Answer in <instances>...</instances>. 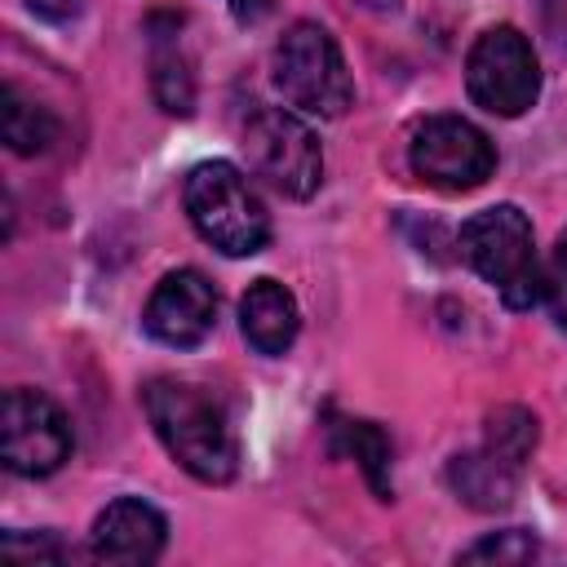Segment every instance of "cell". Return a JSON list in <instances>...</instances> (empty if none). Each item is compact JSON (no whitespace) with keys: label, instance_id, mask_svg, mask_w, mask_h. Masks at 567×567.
<instances>
[{"label":"cell","instance_id":"6da1fadb","mask_svg":"<svg viewBox=\"0 0 567 567\" xmlns=\"http://www.w3.org/2000/svg\"><path fill=\"white\" fill-rule=\"evenodd\" d=\"M142 408L168 447V456L199 483H230L239 465L235 430L213 394H204L190 381L155 377L142 385Z\"/></svg>","mask_w":567,"mask_h":567},{"label":"cell","instance_id":"7a4b0ae2","mask_svg":"<svg viewBox=\"0 0 567 567\" xmlns=\"http://www.w3.org/2000/svg\"><path fill=\"white\" fill-rule=\"evenodd\" d=\"M182 204L204 244L226 257H252L270 239V217L248 186V177L230 159H204L186 173Z\"/></svg>","mask_w":567,"mask_h":567},{"label":"cell","instance_id":"3957f363","mask_svg":"<svg viewBox=\"0 0 567 567\" xmlns=\"http://www.w3.org/2000/svg\"><path fill=\"white\" fill-rule=\"evenodd\" d=\"M461 257L501 292L509 310L545 301V270L532 252V221L514 204H492L461 226Z\"/></svg>","mask_w":567,"mask_h":567},{"label":"cell","instance_id":"277c9868","mask_svg":"<svg viewBox=\"0 0 567 567\" xmlns=\"http://www.w3.org/2000/svg\"><path fill=\"white\" fill-rule=\"evenodd\" d=\"M270 80L284 93V102L319 120H337L354 102V80L346 71V58L319 22H292L284 31L270 58Z\"/></svg>","mask_w":567,"mask_h":567},{"label":"cell","instance_id":"5b68a950","mask_svg":"<svg viewBox=\"0 0 567 567\" xmlns=\"http://www.w3.org/2000/svg\"><path fill=\"white\" fill-rule=\"evenodd\" d=\"M248 168L288 199H310L323 182V151L306 120L284 106H261L244 128Z\"/></svg>","mask_w":567,"mask_h":567},{"label":"cell","instance_id":"8992f818","mask_svg":"<svg viewBox=\"0 0 567 567\" xmlns=\"http://www.w3.org/2000/svg\"><path fill=\"white\" fill-rule=\"evenodd\" d=\"M465 89L487 115L514 120L540 93V62L518 27H487L465 58Z\"/></svg>","mask_w":567,"mask_h":567},{"label":"cell","instance_id":"52a82bcc","mask_svg":"<svg viewBox=\"0 0 567 567\" xmlns=\"http://www.w3.org/2000/svg\"><path fill=\"white\" fill-rule=\"evenodd\" d=\"M412 173L447 195L474 190L492 177L496 168V146L487 142V133L461 115H430L416 124L412 146H408Z\"/></svg>","mask_w":567,"mask_h":567},{"label":"cell","instance_id":"ba28073f","mask_svg":"<svg viewBox=\"0 0 567 567\" xmlns=\"http://www.w3.org/2000/svg\"><path fill=\"white\" fill-rule=\"evenodd\" d=\"M71 456V425L40 390H9L0 412V461L22 478H44Z\"/></svg>","mask_w":567,"mask_h":567},{"label":"cell","instance_id":"9c48e42d","mask_svg":"<svg viewBox=\"0 0 567 567\" xmlns=\"http://www.w3.org/2000/svg\"><path fill=\"white\" fill-rule=\"evenodd\" d=\"M217 319V292L199 270H173L155 284L146 310H142V328L173 350H190L213 332Z\"/></svg>","mask_w":567,"mask_h":567},{"label":"cell","instance_id":"30bf717a","mask_svg":"<svg viewBox=\"0 0 567 567\" xmlns=\"http://www.w3.org/2000/svg\"><path fill=\"white\" fill-rule=\"evenodd\" d=\"M164 540H168V523L155 505L137 501V496H120L111 501L97 518H93V532H89V545H93V558L102 563H115V567H142V563H155L164 554Z\"/></svg>","mask_w":567,"mask_h":567},{"label":"cell","instance_id":"8fae6325","mask_svg":"<svg viewBox=\"0 0 567 567\" xmlns=\"http://www.w3.org/2000/svg\"><path fill=\"white\" fill-rule=\"evenodd\" d=\"M239 328H244V341L257 354H284L297 341V328H301L297 297L275 279L248 284V292L239 297Z\"/></svg>","mask_w":567,"mask_h":567},{"label":"cell","instance_id":"7c38bea8","mask_svg":"<svg viewBox=\"0 0 567 567\" xmlns=\"http://www.w3.org/2000/svg\"><path fill=\"white\" fill-rule=\"evenodd\" d=\"M514 474L518 470L509 461L492 456L487 447L483 452H470V456H456L447 465V478H452L456 496L465 505H474V509H505L514 501V483H518Z\"/></svg>","mask_w":567,"mask_h":567},{"label":"cell","instance_id":"4fadbf2b","mask_svg":"<svg viewBox=\"0 0 567 567\" xmlns=\"http://www.w3.org/2000/svg\"><path fill=\"white\" fill-rule=\"evenodd\" d=\"M0 128H4V142L13 155H40L58 142V115L49 106H40L35 97H27L18 84H4Z\"/></svg>","mask_w":567,"mask_h":567},{"label":"cell","instance_id":"5bb4252c","mask_svg":"<svg viewBox=\"0 0 567 567\" xmlns=\"http://www.w3.org/2000/svg\"><path fill=\"white\" fill-rule=\"evenodd\" d=\"M332 447L350 452L368 478V487L377 492V501H394V478H390V439L372 425V421H341L332 416Z\"/></svg>","mask_w":567,"mask_h":567},{"label":"cell","instance_id":"9a60e30c","mask_svg":"<svg viewBox=\"0 0 567 567\" xmlns=\"http://www.w3.org/2000/svg\"><path fill=\"white\" fill-rule=\"evenodd\" d=\"M532 447H536V416L527 408L505 403V408H496L487 416V452L492 456H501V461H509L518 470L532 456Z\"/></svg>","mask_w":567,"mask_h":567},{"label":"cell","instance_id":"2e32d148","mask_svg":"<svg viewBox=\"0 0 567 567\" xmlns=\"http://www.w3.org/2000/svg\"><path fill=\"white\" fill-rule=\"evenodd\" d=\"M151 93L168 115H190L195 106V80L186 71V62L177 53H155V71H151Z\"/></svg>","mask_w":567,"mask_h":567},{"label":"cell","instance_id":"e0dca14e","mask_svg":"<svg viewBox=\"0 0 567 567\" xmlns=\"http://www.w3.org/2000/svg\"><path fill=\"white\" fill-rule=\"evenodd\" d=\"M536 549H540V545H536L532 532L509 527V532L483 536V540H474L470 549H461V563H532Z\"/></svg>","mask_w":567,"mask_h":567},{"label":"cell","instance_id":"ac0fdd59","mask_svg":"<svg viewBox=\"0 0 567 567\" xmlns=\"http://www.w3.org/2000/svg\"><path fill=\"white\" fill-rule=\"evenodd\" d=\"M4 558L9 563H58V558H66V549L49 536V532H40L35 540H27V532H4Z\"/></svg>","mask_w":567,"mask_h":567},{"label":"cell","instance_id":"d6986e66","mask_svg":"<svg viewBox=\"0 0 567 567\" xmlns=\"http://www.w3.org/2000/svg\"><path fill=\"white\" fill-rule=\"evenodd\" d=\"M545 301L558 319V328H567V230L554 244V266L545 270Z\"/></svg>","mask_w":567,"mask_h":567},{"label":"cell","instance_id":"ffe728a7","mask_svg":"<svg viewBox=\"0 0 567 567\" xmlns=\"http://www.w3.org/2000/svg\"><path fill=\"white\" fill-rule=\"evenodd\" d=\"M31 9H35L40 18L66 22V18H75V13H80V0H31Z\"/></svg>","mask_w":567,"mask_h":567},{"label":"cell","instance_id":"44dd1931","mask_svg":"<svg viewBox=\"0 0 567 567\" xmlns=\"http://www.w3.org/2000/svg\"><path fill=\"white\" fill-rule=\"evenodd\" d=\"M226 4H230V13H235L239 22H257V18L270 13V0H226Z\"/></svg>","mask_w":567,"mask_h":567},{"label":"cell","instance_id":"7402d4cb","mask_svg":"<svg viewBox=\"0 0 567 567\" xmlns=\"http://www.w3.org/2000/svg\"><path fill=\"white\" fill-rule=\"evenodd\" d=\"M363 9H372V13H394L399 9V0H359Z\"/></svg>","mask_w":567,"mask_h":567}]
</instances>
